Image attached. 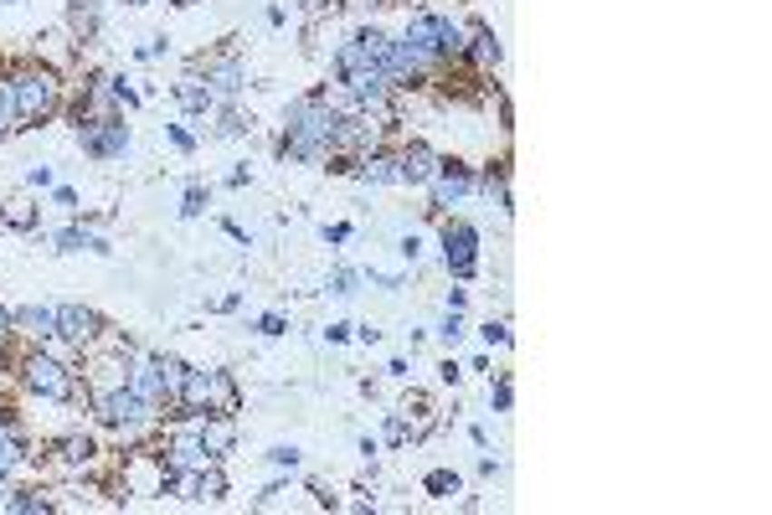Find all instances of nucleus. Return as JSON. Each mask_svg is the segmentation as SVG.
Masks as SVG:
<instances>
[{
	"label": "nucleus",
	"mask_w": 772,
	"mask_h": 515,
	"mask_svg": "<svg viewBox=\"0 0 772 515\" xmlns=\"http://www.w3.org/2000/svg\"><path fill=\"white\" fill-rule=\"evenodd\" d=\"M175 5H191V0H175Z\"/></svg>",
	"instance_id": "ea45409f"
},
{
	"label": "nucleus",
	"mask_w": 772,
	"mask_h": 515,
	"mask_svg": "<svg viewBox=\"0 0 772 515\" xmlns=\"http://www.w3.org/2000/svg\"><path fill=\"white\" fill-rule=\"evenodd\" d=\"M484 340H489V345H510V330H504L500 320H489L484 325Z\"/></svg>",
	"instance_id": "f704fd0d"
},
{
	"label": "nucleus",
	"mask_w": 772,
	"mask_h": 515,
	"mask_svg": "<svg viewBox=\"0 0 772 515\" xmlns=\"http://www.w3.org/2000/svg\"><path fill=\"white\" fill-rule=\"evenodd\" d=\"M201 464H211V453H206V443L196 433H181L171 443V459H165V474L171 469H201Z\"/></svg>",
	"instance_id": "dca6fc26"
},
{
	"label": "nucleus",
	"mask_w": 772,
	"mask_h": 515,
	"mask_svg": "<svg viewBox=\"0 0 772 515\" xmlns=\"http://www.w3.org/2000/svg\"><path fill=\"white\" fill-rule=\"evenodd\" d=\"M252 330H258V335H284L288 325H284V315H263V320L252 325Z\"/></svg>",
	"instance_id": "7c9ffc66"
},
{
	"label": "nucleus",
	"mask_w": 772,
	"mask_h": 515,
	"mask_svg": "<svg viewBox=\"0 0 772 515\" xmlns=\"http://www.w3.org/2000/svg\"><path fill=\"white\" fill-rule=\"evenodd\" d=\"M469 57H474V63H479V67H494V63H500V57H504L500 36L489 32V26H474V32H469Z\"/></svg>",
	"instance_id": "6ab92c4d"
},
{
	"label": "nucleus",
	"mask_w": 772,
	"mask_h": 515,
	"mask_svg": "<svg viewBox=\"0 0 772 515\" xmlns=\"http://www.w3.org/2000/svg\"><path fill=\"white\" fill-rule=\"evenodd\" d=\"M269 459L279 469H299V449H288V443H279V449H269Z\"/></svg>",
	"instance_id": "c756f323"
},
{
	"label": "nucleus",
	"mask_w": 772,
	"mask_h": 515,
	"mask_svg": "<svg viewBox=\"0 0 772 515\" xmlns=\"http://www.w3.org/2000/svg\"><path fill=\"white\" fill-rule=\"evenodd\" d=\"M325 238H330V242H346V238H350V227H346V222H335V227H325Z\"/></svg>",
	"instance_id": "e433bc0d"
},
{
	"label": "nucleus",
	"mask_w": 772,
	"mask_h": 515,
	"mask_svg": "<svg viewBox=\"0 0 772 515\" xmlns=\"http://www.w3.org/2000/svg\"><path fill=\"white\" fill-rule=\"evenodd\" d=\"M78 140L88 155L98 160H113V155H124L129 150V129L113 119V113H98V119H78Z\"/></svg>",
	"instance_id": "423d86ee"
},
{
	"label": "nucleus",
	"mask_w": 772,
	"mask_h": 515,
	"mask_svg": "<svg viewBox=\"0 0 772 515\" xmlns=\"http://www.w3.org/2000/svg\"><path fill=\"white\" fill-rule=\"evenodd\" d=\"M489 403H494V413H510V403H515V392H510V382H500L494 392H489Z\"/></svg>",
	"instance_id": "2f4dec72"
},
{
	"label": "nucleus",
	"mask_w": 772,
	"mask_h": 515,
	"mask_svg": "<svg viewBox=\"0 0 772 515\" xmlns=\"http://www.w3.org/2000/svg\"><path fill=\"white\" fill-rule=\"evenodd\" d=\"M356 284H361V274H356V268H340V274H330V294H356Z\"/></svg>",
	"instance_id": "cd10ccee"
},
{
	"label": "nucleus",
	"mask_w": 772,
	"mask_h": 515,
	"mask_svg": "<svg viewBox=\"0 0 772 515\" xmlns=\"http://www.w3.org/2000/svg\"><path fill=\"white\" fill-rule=\"evenodd\" d=\"M150 366H155L160 386H165V403H181V386H186V361H175V355H150Z\"/></svg>",
	"instance_id": "f3484780"
},
{
	"label": "nucleus",
	"mask_w": 772,
	"mask_h": 515,
	"mask_svg": "<svg viewBox=\"0 0 772 515\" xmlns=\"http://www.w3.org/2000/svg\"><path fill=\"white\" fill-rule=\"evenodd\" d=\"M356 176L371 180V186H402L396 155H386V150H366V155H361V170H356Z\"/></svg>",
	"instance_id": "2eb2a0df"
},
{
	"label": "nucleus",
	"mask_w": 772,
	"mask_h": 515,
	"mask_svg": "<svg viewBox=\"0 0 772 515\" xmlns=\"http://www.w3.org/2000/svg\"><path fill=\"white\" fill-rule=\"evenodd\" d=\"M206 88H211V98H217V103L237 98V93H242V67H237L232 57H217V63H206Z\"/></svg>",
	"instance_id": "ddd939ff"
},
{
	"label": "nucleus",
	"mask_w": 772,
	"mask_h": 515,
	"mask_svg": "<svg viewBox=\"0 0 772 515\" xmlns=\"http://www.w3.org/2000/svg\"><path fill=\"white\" fill-rule=\"evenodd\" d=\"M175 98H181V103H186L191 113H206L211 103H217V98H211V88H206L201 78H186L181 88H175Z\"/></svg>",
	"instance_id": "4be33fe9"
},
{
	"label": "nucleus",
	"mask_w": 772,
	"mask_h": 515,
	"mask_svg": "<svg viewBox=\"0 0 772 515\" xmlns=\"http://www.w3.org/2000/svg\"><path fill=\"white\" fill-rule=\"evenodd\" d=\"M11 93H16V113L26 124H36V119H47L63 103V83L47 67H21L16 78H11Z\"/></svg>",
	"instance_id": "f03ea898"
},
{
	"label": "nucleus",
	"mask_w": 772,
	"mask_h": 515,
	"mask_svg": "<svg viewBox=\"0 0 772 515\" xmlns=\"http://www.w3.org/2000/svg\"><path fill=\"white\" fill-rule=\"evenodd\" d=\"M26 386L32 392H42V397H52V403H73L78 397V386H73V371L57 361V355H47V351H36V355H26Z\"/></svg>",
	"instance_id": "39448f33"
},
{
	"label": "nucleus",
	"mask_w": 772,
	"mask_h": 515,
	"mask_svg": "<svg viewBox=\"0 0 772 515\" xmlns=\"http://www.w3.org/2000/svg\"><path fill=\"white\" fill-rule=\"evenodd\" d=\"M11 340V309H0V345Z\"/></svg>",
	"instance_id": "4c0bfd02"
},
{
	"label": "nucleus",
	"mask_w": 772,
	"mask_h": 515,
	"mask_svg": "<svg viewBox=\"0 0 772 515\" xmlns=\"http://www.w3.org/2000/svg\"><path fill=\"white\" fill-rule=\"evenodd\" d=\"M67 21H73V32H78L83 42H93L98 36V0H73Z\"/></svg>",
	"instance_id": "412c9836"
},
{
	"label": "nucleus",
	"mask_w": 772,
	"mask_h": 515,
	"mask_svg": "<svg viewBox=\"0 0 772 515\" xmlns=\"http://www.w3.org/2000/svg\"><path fill=\"white\" fill-rule=\"evenodd\" d=\"M11 325H21L32 340H57V309H52V305H21V309H11Z\"/></svg>",
	"instance_id": "f8f14e48"
},
{
	"label": "nucleus",
	"mask_w": 772,
	"mask_h": 515,
	"mask_svg": "<svg viewBox=\"0 0 772 515\" xmlns=\"http://www.w3.org/2000/svg\"><path fill=\"white\" fill-rule=\"evenodd\" d=\"M427 186H433V201H438V207H454V201H464V196L474 191V176L458 160H438V176L427 180Z\"/></svg>",
	"instance_id": "9d476101"
},
{
	"label": "nucleus",
	"mask_w": 772,
	"mask_h": 515,
	"mask_svg": "<svg viewBox=\"0 0 772 515\" xmlns=\"http://www.w3.org/2000/svg\"><path fill=\"white\" fill-rule=\"evenodd\" d=\"M196 438L206 443V453L217 459V453H227L237 443V423H232V413H217V418H201L196 423Z\"/></svg>",
	"instance_id": "4468645a"
},
{
	"label": "nucleus",
	"mask_w": 772,
	"mask_h": 515,
	"mask_svg": "<svg viewBox=\"0 0 772 515\" xmlns=\"http://www.w3.org/2000/svg\"><path fill=\"white\" fill-rule=\"evenodd\" d=\"M171 145H175V150H196V140H191L181 124H171Z\"/></svg>",
	"instance_id": "c9c22d12"
},
{
	"label": "nucleus",
	"mask_w": 772,
	"mask_h": 515,
	"mask_svg": "<svg viewBox=\"0 0 772 515\" xmlns=\"http://www.w3.org/2000/svg\"><path fill=\"white\" fill-rule=\"evenodd\" d=\"M443 263L454 278H469L479 263V232L469 222H443Z\"/></svg>",
	"instance_id": "0eeeda50"
},
{
	"label": "nucleus",
	"mask_w": 772,
	"mask_h": 515,
	"mask_svg": "<svg viewBox=\"0 0 772 515\" xmlns=\"http://www.w3.org/2000/svg\"><path fill=\"white\" fill-rule=\"evenodd\" d=\"M346 93L361 103V109H381L386 103V93H392V83H386V73L381 67H356V73H346Z\"/></svg>",
	"instance_id": "1a4fd4ad"
},
{
	"label": "nucleus",
	"mask_w": 772,
	"mask_h": 515,
	"mask_svg": "<svg viewBox=\"0 0 772 515\" xmlns=\"http://www.w3.org/2000/svg\"><path fill=\"white\" fill-rule=\"evenodd\" d=\"M206 211V191L201 186H186V207H181V217H201Z\"/></svg>",
	"instance_id": "c85d7f7f"
},
{
	"label": "nucleus",
	"mask_w": 772,
	"mask_h": 515,
	"mask_svg": "<svg viewBox=\"0 0 772 515\" xmlns=\"http://www.w3.org/2000/svg\"><path fill=\"white\" fill-rule=\"evenodd\" d=\"M438 335H443V340H458V335H464V320H458V309H448V320H443Z\"/></svg>",
	"instance_id": "72a5a7b5"
},
{
	"label": "nucleus",
	"mask_w": 772,
	"mask_h": 515,
	"mask_svg": "<svg viewBox=\"0 0 772 515\" xmlns=\"http://www.w3.org/2000/svg\"><path fill=\"white\" fill-rule=\"evenodd\" d=\"M181 407L206 418V413H232L237 392L227 371H186V386H181Z\"/></svg>",
	"instance_id": "7ed1b4c3"
},
{
	"label": "nucleus",
	"mask_w": 772,
	"mask_h": 515,
	"mask_svg": "<svg viewBox=\"0 0 772 515\" xmlns=\"http://www.w3.org/2000/svg\"><path fill=\"white\" fill-rule=\"evenodd\" d=\"M242 129H248V119H242V113H232V109H227V113L217 119V134H221V140H237Z\"/></svg>",
	"instance_id": "bb28decb"
},
{
	"label": "nucleus",
	"mask_w": 772,
	"mask_h": 515,
	"mask_svg": "<svg viewBox=\"0 0 772 515\" xmlns=\"http://www.w3.org/2000/svg\"><path fill=\"white\" fill-rule=\"evenodd\" d=\"M423 490L427 495H458V474L454 469H433V474L423 480Z\"/></svg>",
	"instance_id": "b1692460"
},
{
	"label": "nucleus",
	"mask_w": 772,
	"mask_h": 515,
	"mask_svg": "<svg viewBox=\"0 0 772 515\" xmlns=\"http://www.w3.org/2000/svg\"><path fill=\"white\" fill-rule=\"evenodd\" d=\"M407 438H412V428H407L402 418H392V423H386V443H407Z\"/></svg>",
	"instance_id": "473e14b6"
},
{
	"label": "nucleus",
	"mask_w": 772,
	"mask_h": 515,
	"mask_svg": "<svg viewBox=\"0 0 772 515\" xmlns=\"http://www.w3.org/2000/svg\"><path fill=\"white\" fill-rule=\"evenodd\" d=\"M433 32H438V57H469V32L454 26L448 16H433Z\"/></svg>",
	"instance_id": "a211bd4d"
},
{
	"label": "nucleus",
	"mask_w": 772,
	"mask_h": 515,
	"mask_svg": "<svg viewBox=\"0 0 772 515\" xmlns=\"http://www.w3.org/2000/svg\"><path fill=\"white\" fill-rule=\"evenodd\" d=\"M93 407H98V418L109 423V428H144V423L160 413V407L144 403V397H140L129 382H124V386H109V392H98Z\"/></svg>",
	"instance_id": "20e7f679"
},
{
	"label": "nucleus",
	"mask_w": 772,
	"mask_h": 515,
	"mask_svg": "<svg viewBox=\"0 0 772 515\" xmlns=\"http://www.w3.org/2000/svg\"><path fill=\"white\" fill-rule=\"evenodd\" d=\"M304 5H309V11H319V5H325V0H304Z\"/></svg>",
	"instance_id": "58836bf2"
},
{
	"label": "nucleus",
	"mask_w": 772,
	"mask_h": 515,
	"mask_svg": "<svg viewBox=\"0 0 772 515\" xmlns=\"http://www.w3.org/2000/svg\"><path fill=\"white\" fill-rule=\"evenodd\" d=\"M83 248H93V253H109V242L93 238L88 227H63V232H57V253H83Z\"/></svg>",
	"instance_id": "aec40b11"
},
{
	"label": "nucleus",
	"mask_w": 772,
	"mask_h": 515,
	"mask_svg": "<svg viewBox=\"0 0 772 515\" xmlns=\"http://www.w3.org/2000/svg\"><path fill=\"white\" fill-rule=\"evenodd\" d=\"M396 170H402V186H427V180L438 176V155H433V145L412 140V145L396 155Z\"/></svg>",
	"instance_id": "9b49d317"
},
{
	"label": "nucleus",
	"mask_w": 772,
	"mask_h": 515,
	"mask_svg": "<svg viewBox=\"0 0 772 515\" xmlns=\"http://www.w3.org/2000/svg\"><path fill=\"white\" fill-rule=\"evenodd\" d=\"M0 217H5L11 227H21V232H26V227H36V207L26 201V196H11V201L0 207Z\"/></svg>",
	"instance_id": "5701e85b"
},
{
	"label": "nucleus",
	"mask_w": 772,
	"mask_h": 515,
	"mask_svg": "<svg viewBox=\"0 0 772 515\" xmlns=\"http://www.w3.org/2000/svg\"><path fill=\"white\" fill-rule=\"evenodd\" d=\"M5 510H21V515H42V510H47V500L36 495V490H16V495L5 500Z\"/></svg>",
	"instance_id": "393cba45"
},
{
	"label": "nucleus",
	"mask_w": 772,
	"mask_h": 515,
	"mask_svg": "<svg viewBox=\"0 0 772 515\" xmlns=\"http://www.w3.org/2000/svg\"><path fill=\"white\" fill-rule=\"evenodd\" d=\"M335 124L340 113L325 103V88H315L309 98H299L284 119V155L288 160H325L335 145Z\"/></svg>",
	"instance_id": "f257e3e1"
},
{
	"label": "nucleus",
	"mask_w": 772,
	"mask_h": 515,
	"mask_svg": "<svg viewBox=\"0 0 772 515\" xmlns=\"http://www.w3.org/2000/svg\"><path fill=\"white\" fill-rule=\"evenodd\" d=\"M134 5H144V0H134Z\"/></svg>",
	"instance_id": "a19ab883"
},
{
	"label": "nucleus",
	"mask_w": 772,
	"mask_h": 515,
	"mask_svg": "<svg viewBox=\"0 0 772 515\" xmlns=\"http://www.w3.org/2000/svg\"><path fill=\"white\" fill-rule=\"evenodd\" d=\"M103 335V320H98L88 305H57V340L67 345H93Z\"/></svg>",
	"instance_id": "6e6552de"
},
{
	"label": "nucleus",
	"mask_w": 772,
	"mask_h": 515,
	"mask_svg": "<svg viewBox=\"0 0 772 515\" xmlns=\"http://www.w3.org/2000/svg\"><path fill=\"white\" fill-rule=\"evenodd\" d=\"M88 459H93V443H88V438H63V464H88Z\"/></svg>",
	"instance_id": "a878e982"
}]
</instances>
